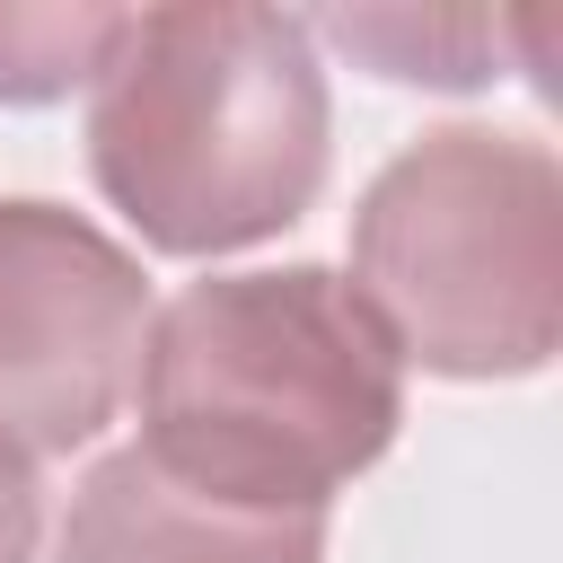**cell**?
Here are the masks:
<instances>
[{
	"instance_id": "cell-4",
	"label": "cell",
	"mask_w": 563,
	"mask_h": 563,
	"mask_svg": "<svg viewBox=\"0 0 563 563\" xmlns=\"http://www.w3.org/2000/svg\"><path fill=\"white\" fill-rule=\"evenodd\" d=\"M150 282L62 202H0V431L35 449L97 440L141 369Z\"/></svg>"
},
{
	"instance_id": "cell-6",
	"label": "cell",
	"mask_w": 563,
	"mask_h": 563,
	"mask_svg": "<svg viewBox=\"0 0 563 563\" xmlns=\"http://www.w3.org/2000/svg\"><path fill=\"white\" fill-rule=\"evenodd\" d=\"M519 26H528V9L519 18H484V9H422V18L413 9H343V18H325L334 44H352L387 79H431V88L493 79L501 35H519Z\"/></svg>"
},
{
	"instance_id": "cell-1",
	"label": "cell",
	"mask_w": 563,
	"mask_h": 563,
	"mask_svg": "<svg viewBox=\"0 0 563 563\" xmlns=\"http://www.w3.org/2000/svg\"><path fill=\"white\" fill-rule=\"evenodd\" d=\"M141 457L229 510H308L387 457L405 378L325 264L185 282L141 334Z\"/></svg>"
},
{
	"instance_id": "cell-7",
	"label": "cell",
	"mask_w": 563,
	"mask_h": 563,
	"mask_svg": "<svg viewBox=\"0 0 563 563\" xmlns=\"http://www.w3.org/2000/svg\"><path fill=\"white\" fill-rule=\"evenodd\" d=\"M123 9H44V0H0V106H44L97 79L114 53Z\"/></svg>"
},
{
	"instance_id": "cell-2",
	"label": "cell",
	"mask_w": 563,
	"mask_h": 563,
	"mask_svg": "<svg viewBox=\"0 0 563 563\" xmlns=\"http://www.w3.org/2000/svg\"><path fill=\"white\" fill-rule=\"evenodd\" d=\"M88 167L167 255H229L290 229L325 185V70L308 18L255 0L123 9L88 97Z\"/></svg>"
},
{
	"instance_id": "cell-5",
	"label": "cell",
	"mask_w": 563,
	"mask_h": 563,
	"mask_svg": "<svg viewBox=\"0 0 563 563\" xmlns=\"http://www.w3.org/2000/svg\"><path fill=\"white\" fill-rule=\"evenodd\" d=\"M62 563H325V519L229 510L167 484L141 449H114L70 493Z\"/></svg>"
},
{
	"instance_id": "cell-3",
	"label": "cell",
	"mask_w": 563,
	"mask_h": 563,
	"mask_svg": "<svg viewBox=\"0 0 563 563\" xmlns=\"http://www.w3.org/2000/svg\"><path fill=\"white\" fill-rule=\"evenodd\" d=\"M352 299L396 361L528 378L563 343V167L528 132L449 123L378 167L352 220Z\"/></svg>"
},
{
	"instance_id": "cell-8",
	"label": "cell",
	"mask_w": 563,
	"mask_h": 563,
	"mask_svg": "<svg viewBox=\"0 0 563 563\" xmlns=\"http://www.w3.org/2000/svg\"><path fill=\"white\" fill-rule=\"evenodd\" d=\"M35 528H44V501H35V457L0 431V563H35Z\"/></svg>"
}]
</instances>
